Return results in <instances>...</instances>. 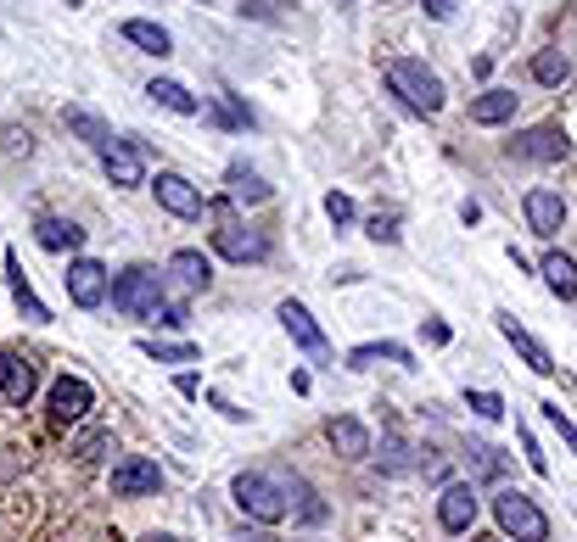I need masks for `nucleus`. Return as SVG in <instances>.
<instances>
[{"instance_id": "1", "label": "nucleus", "mask_w": 577, "mask_h": 542, "mask_svg": "<svg viewBox=\"0 0 577 542\" xmlns=\"http://www.w3.org/2000/svg\"><path fill=\"white\" fill-rule=\"evenodd\" d=\"M387 84H392V96L409 107V113H443V78L427 67V62H416V56H392L387 62Z\"/></svg>"}, {"instance_id": "2", "label": "nucleus", "mask_w": 577, "mask_h": 542, "mask_svg": "<svg viewBox=\"0 0 577 542\" xmlns=\"http://www.w3.org/2000/svg\"><path fill=\"white\" fill-rule=\"evenodd\" d=\"M230 498H235V509H241L246 520H259V525H281V520H286V492H281V481L264 476V470H241V476L230 481Z\"/></svg>"}, {"instance_id": "3", "label": "nucleus", "mask_w": 577, "mask_h": 542, "mask_svg": "<svg viewBox=\"0 0 577 542\" xmlns=\"http://www.w3.org/2000/svg\"><path fill=\"white\" fill-rule=\"evenodd\" d=\"M493 520H500V531L511 542H549V514L538 509V498H527L516 487L493 498Z\"/></svg>"}, {"instance_id": "4", "label": "nucleus", "mask_w": 577, "mask_h": 542, "mask_svg": "<svg viewBox=\"0 0 577 542\" xmlns=\"http://www.w3.org/2000/svg\"><path fill=\"white\" fill-rule=\"evenodd\" d=\"M162 302H169V297H162L157 268H124V275L113 280V308L129 313V319H157Z\"/></svg>"}, {"instance_id": "5", "label": "nucleus", "mask_w": 577, "mask_h": 542, "mask_svg": "<svg viewBox=\"0 0 577 542\" xmlns=\"http://www.w3.org/2000/svg\"><path fill=\"white\" fill-rule=\"evenodd\" d=\"M40 392V370H34V358L23 352H0V403H12V408H29V397Z\"/></svg>"}, {"instance_id": "6", "label": "nucleus", "mask_w": 577, "mask_h": 542, "mask_svg": "<svg viewBox=\"0 0 577 542\" xmlns=\"http://www.w3.org/2000/svg\"><path fill=\"white\" fill-rule=\"evenodd\" d=\"M62 286H67V297L78 302V308H102L107 302V268L96 263V257H73L67 263V275H62Z\"/></svg>"}, {"instance_id": "7", "label": "nucleus", "mask_w": 577, "mask_h": 542, "mask_svg": "<svg viewBox=\"0 0 577 542\" xmlns=\"http://www.w3.org/2000/svg\"><path fill=\"white\" fill-rule=\"evenodd\" d=\"M157 492H162V470H157V459L129 454V459L113 465V498H157Z\"/></svg>"}, {"instance_id": "8", "label": "nucleus", "mask_w": 577, "mask_h": 542, "mask_svg": "<svg viewBox=\"0 0 577 542\" xmlns=\"http://www.w3.org/2000/svg\"><path fill=\"white\" fill-rule=\"evenodd\" d=\"M151 191H157V208H162V213H175V219H202V191L191 185L186 173H169V168H162V173L151 179Z\"/></svg>"}, {"instance_id": "9", "label": "nucleus", "mask_w": 577, "mask_h": 542, "mask_svg": "<svg viewBox=\"0 0 577 542\" xmlns=\"http://www.w3.org/2000/svg\"><path fill=\"white\" fill-rule=\"evenodd\" d=\"M51 425H78L91 414V403H96V392H91V381H78V375H62L56 386H51Z\"/></svg>"}, {"instance_id": "10", "label": "nucleus", "mask_w": 577, "mask_h": 542, "mask_svg": "<svg viewBox=\"0 0 577 542\" xmlns=\"http://www.w3.org/2000/svg\"><path fill=\"white\" fill-rule=\"evenodd\" d=\"M213 246H219V257H230V263H264V257H270V241H264L259 230L235 224V219H224V224L213 230Z\"/></svg>"}, {"instance_id": "11", "label": "nucleus", "mask_w": 577, "mask_h": 542, "mask_svg": "<svg viewBox=\"0 0 577 542\" xmlns=\"http://www.w3.org/2000/svg\"><path fill=\"white\" fill-rule=\"evenodd\" d=\"M102 168H107L113 185H124V191L146 185V157H140L135 140H113V146H102Z\"/></svg>"}, {"instance_id": "12", "label": "nucleus", "mask_w": 577, "mask_h": 542, "mask_svg": "<svg viewBox=\"0 0 577 542\" xmlns=\"http://www.w3.org/2000/svg\"><path fill=\"white\" fill-rule=\"evenodd\" d=\"M438 520H443V531H471L476 525V487L471 481H449L443 487V498H438Z\"/></svg>"}, {"instance_id": "13", "label": "nucleus", "mask_w": 577, "mask_h": 542, "mask_svg": "<svg viewBox=\"0 0 577 542\" xmlns=\"http://www.w3.org/2000/svg\"><path fill=\"white\" fill-rule=\"evenodd\" d=\"M275 319H281V330H286V336H292L303 352H325V330L314 325V313H308L297 297H286V302L275 308Z\"/></svg>"}, {"instance_id": "14", "label": "nucleus", "mask_w": 577, "mask_h": 542, "mask_svg": "<svg viewBox=\"0 0 577 542\" xmlns=\"http://www.w3.org/2000/svg\"><path fill=\"white\" fill-rule=\"evenodd\" d=\"M493 319H500V336H505V341L522 352V364H527L533 375H555V358L544 352V341H538V336H527V330H522L511 313H493Z\"/></svg>"}, {"instance_id": "15", "label": "nucleus", "mask_w": 577, "mask_h": 542, "mask_svg": "<svg viewBox=\"0 0 577 542\" xmlns=\"http://www.w3.org/2000/svg\"><path fill=\"white\" fill-rule=\"evenodd\" d=\"M566 151H571V146H566V135H560V129H549V124H544V129H527V135H516V140H511V157H527V162H560Z\"/></svg>"}, {"instance_id": "16", "label": "nucleus", "mask_w": 577, "mask_h": 542, "mask_svg": "<svg viewBox=\"0 0 577 542\" xmlns=\"http://www.w3.org/2000/svg\"><path fill=\"white\" fill-rule=\"evenodd\" d=\"M560 224H566L560 191H527V230L549 241V235H560Z\"/></svg>"}, {"instance_id": "17", "label": "nucleus", "mask_w": 577, "mask_h": 542, "mask_svg": "<svg viewBox=\"0 0 577 542\" xmlns=\"http://www.w3.org/2000/svg\"><path fill=\"white\" fill-rule=\"evenodd\" d=\"M325 436H332V447L343 459H365L370 454V431L354 419V414H337V419H325Z\"/></svg>"}, {"instance_id": "18", "label": "nucleus", "mask_w": 577, "mask_h": 542, "mask_svg": "<svg viewBox=\"0 0 577 542\" xmlns=\"http://www.w3.org/2000/svg\"><path fill=\"white\" fill-rule=\"evenodd\" d=\"M224 185H230V202H241V208H264L275 191L264 185V179L246 168V162H230V173H224Z\"/></svg>"}, {"instance_id": "19", "label": "nucleus", "mask_w": 577, "mask_h": 542, "mask_svg": "<svg viewBox=\"0 0 577 542\" xmlns=\"http://www.w3.org/2000/svg\"><path fill=\"white\" fill-rule=\"evenodd\" d=\"M169 275L186 286V291H208L213 286V263L202 257V252H191V246H180L175 257H169Z\"/></svg>"}, {"instance_id": "20", "label": "nucleus", "mask_w": 577, "mask_h": 542, "mask_svg": "<svg viewBox=\"0 0 577 542\" xmlns=\"http://www.w3.org/2000/svg\"><path fill=\"white\" fill-rule=\"evenodd\" d=\"M511 118H516V89H482L471 102V124H482V129L511 124Z\"/></svg>"}, {"instance_id": "21", "label": "nucleus", "mask_w": 577, "mask_h": 542, "mask_svg": "<svg viewBox=\"0 0 577 542\" xmlns=\"http://www.w3.org/2000/svg\"><path fill=\"white\" fill-rule=\"evenodd\" d=\"M34 241H40L45 252H78V246H85V230H78L73 219H51V213H45V219L34 224Z\"/></svg>"}, {"instance_id": "22", "label": "nucleus", "mask_w": 577, "mask_h": 542, "mask_svg": "<svg viewBox=\"0 0 577 542\" xmlns=\"http://www.w3.org/2000/svg\"><path fill=\"white\" fill-rule=\"evenodd\" d=\"M538 275H544V286H549L560 302H571V297H577V263H571L566 252H544Z\"/></svg>"}, {"instance_id": "23", "label": "nucleus", "mask_w": 577, "mask_h": 542, "mask_svg": "<svg viewBox=\"0 0 577 542\" xmlns=\"http://www.w3.org/2000/svg\"><path fill=\"white\" fill-rule=\"evenodd\" d=\"M146 96H151L157 107H169V113H180V118H197V113H202V102L191 96V89H186V84H175V78H151V84H146Z\"/></svg>"}, {"instance_id": "24", "label": "nucleus", "mask_w": 577, "mask_h": 542, "mask_svg": "<svg viewBox=\"0 0 577 542\" xmlns=\"http://www.w3.org/2000/svg\"><path fill=\"white\" fill-rule=\"evenodd\" d=\"M7 280H12V297H18V308L34 319V325H51V308L34 297V286H29V275H23V263H18V252H7Z\"/></svg>"}, {"instance_id": "25", "label": "nucleus", "mask_w": 577, "mask_h": 542, "mask_svg": "<svg viewBox=\"0 0 577 542\" xmlns=\"http://www.w3.org/2000/svg\"><path fill=\"white\" fill-rule=\"evenodd\" d=\"M124 40L140 45L146 56H169V51H175L169 29H162V23H146V18H129V23H124Z\"/></svg>"}, {"instance_id": "26", "label": "nucleus", "mask_w": 577, "mask_h": 542, "mask_svg": "<svg viewBox=\"0 0 577 542\" xmlns=\"http://www.w3.org/2000/svg\"><path fill=\"white\" fill-rule=\"evenodd\" d=\"M370 364H409V347L398 341H365L348 352V370H370Z\"/></svg>"}, {"instance_id": "27", "label": "nucleus", "mask_w": 577, "mask_h": 542, "mask_svg": "<svg viewBox=\"0 0 577 542\" xmlns=\"http://www.w3.org/2000/svg\"><path fill=\"white\" fill-rule=\"evenodd\" d=\"M62 124H67V129H73V135H85V140H91V146H96V151H102V146H113V140H118V135H113V129H107V124H102V118H96V113H85V107H67V113H62Z\"/></svg>"}, {"instance_id": "28", "label": "nucleus", "mask_w": 577, "mask_h": 542, "mask_svg": "<svg viewBox=\"0 0 577 542\" xmlns=\"http://www.w3.org/2000/svg\"><path fill=\"white\" fill-rule=\"evenodd\" d=\"M533 78L549 84V89L566 84V78H571V56H566V51H538V56H533Z\"/></svg>"}, {"instance_id": "29", "label": "nucleus", "mask_w": 577, "mask_h": 542, "mask_svg": "<svg viewBox=\"0 0 577 542\" xmlns=\"http://www.w3.org/2000/svg\"><path fill=\"white\" fill-rule=\"evenodd\" d=\"M146 358H157V364H197V347L191 341H140Z\"/></svg>"}, {"instance_id": "30", "label": "nucleus", "mask_w": 577, "mask_h": 542, "mask_svg": "<svg viewBox=\"0 0 577 542\" xmlns=\"http://www.w3.org/2000/svg\"><path fill=\"white\" fill-rule=\"evenodd\" d=\"M107 442H113V431H85V436H78V447H73L78 465H96L107 454Z\"/></svg>"}, {"instance_id": "31", "label": "nucleus", "mask_w": 577, "mask_h": 542, "mask_svg": "<svg viewBox=\"0 0 577 542\" xmlns=\"http://www.w3.org/2000/svg\"><path fill=\"white\" fill-rule=\"evenodd\" d=\"M465 408H476L482 419H505V397L500 392H465Z\"/></svg>"}, {"instance_id": "32", "label": "nucleus", "mask_w": 577, "mask_h": 542, "mask_svg": "<svg viewBox=\"0 0 577 542\" xmlns=\"http://www.w3.org/2000/svg\"><path fill=\"white\" fill-rule=\"evenodd\" d=\"M365 235H370V241H381V246H392V241H398V213H376Z\"/></svg>"}, {"instance_id": "33", "label": "nucleus", "mask_w": 577, "mask_h": 542, "mask_svg": "<svg viewBox=\"0 0 577 542\" xmlns=\"http://www.w3.org/2000/svg\"><path fill=\"white\" fill-rule=\"evenodd\" d=\"M381 470H387V476H398V470H409V442H398V436H387V459H381Z\"/></svg>"}, {"instance_id": "34", "label": "nucleus", "mask_w": 577, "mask_h": 542, "mask_svg": "<svg viewBox=\"0 0 577 542\" xmlns=\"http://www.w3.org/2000/svg\"><path fill=\"white\" fill-rule=\"evenodd\" d=\"M325 213H332V224H337V230H343V224H354V196L332 191V196H325Z\"/></svg>"}, {"instance_id": "35", "label": "nucleus", "mask_w": 577, "mask_h": 542, "mask_svg": "<svg viewBox=\"0 0 577 542\" xmlns=\"http://www.w3.org/2000/svg\"><path fill=\"white\" fill-rule=\"evenodd\" d=\"M275 7H286V0H241V18H281Z\"/></svg>"}, {"instance_id": "36", "label": "nucleus", "mask_w": 577, "mask_h": 542, "mask_svg": "<svg viewBox=\"0 0 577 542\" xmlns=\"http://www.w3.org/2000/svg\"><path fill=\"white\" fill-rule=\"evenodd\" d=\"M544 414H549V425H560V431H566V442L577 447V425H566V419H560V403H544Z\"/></svg>"}, {"instance_id": "37", "label": "nucleus", "mask_w": 577, "mask_h": 542, "mask_svg": "<svg viewBox=\"0 0 577 542\" xmlns=\"http://www.w3.org/2000/svg\"><path fill=\"white\" fill-rule=\"evenodd\" d=\"M421 7H427L438 23H449V18H454V0H421Z\"/></svg>"}, {"instance_id": "38", "label": "nucleus", "mask_w": 577, "mask_h": 542, "mask_svg": "<svg viewBox=\"0 0 577 542\" xmlns=\"http://www.w3.org/2000/svg\"><path fill=\"white\" fill-rule=\"evenodd\" d=\"M427 341H438V347H443V341H449V325H443V319H432V325H427Z\"/></svg>"}, {"instance_id": "39", "label": "nucleus", "mask_w": 577, "mask_h": 542, "mask_svg": "<svg viewBox=\"0 0 577 542\" xmlns=\"http://www.w3.org/2000/svg\"><path fill=\"white\" fill-rule=\"evenodd\" d=\"M146 542H175V536H146Z\"/></svg>"}, {"instance_id": "40", "label": "nucleus", "mask_w": 577, "mask_h": 542, "mask_svg": "<svg viewBox=\"0 0 577 542\" xmlns=\"http://www.w3.org/2000/svg\"><path fill=\"white\" fill-rule=\"evenodd\" d=\"M337 7H348V0H337Z\"/></svg>"}]
</instances>
